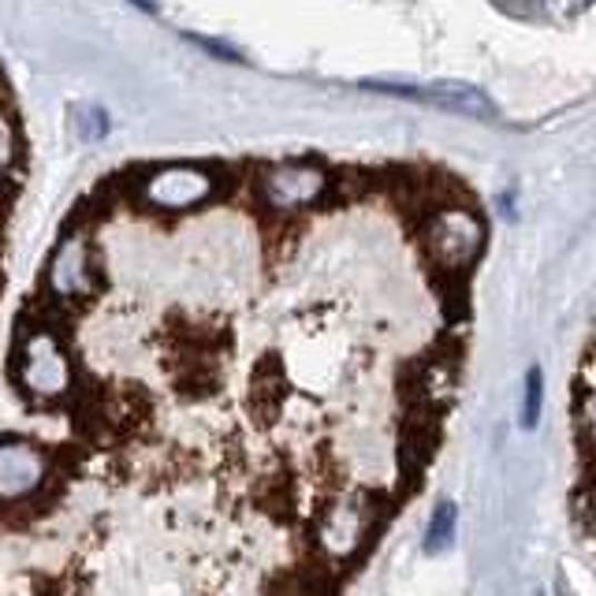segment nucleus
<instances>
[{"label": "nucleus", "instance_id": "1", "mask_svg": "<svg viewBox=\"0 0 596 596\" xmlns=\"http://www.w3.org/2000/svg\"><path fill=\"white\" fill-rule=\"evenodd\" d=\"M570 522L596 559V339L585 347L570 377Z\"/></svg>", "mask_w": 596, "mask_h": 596}, {"label": "nucleus", "instance_id": "2", "mask_svg": "<svg viewBox=\"0 0 596 596\" xmlns=\"http://www.w3.org/2000/svg\"><path fill=\"white\" fill-rule=\"evenodd\" d=\"M12 372H16L19 391L38 403H52V399L68 396V388H71L68 350H63L60 336L52 332V328H34L30 336L19 339Z\"/></svg>", "mask_w": 596, "mask_h": 596}, {"label": "nucleus", "instance_id": "3", "mask_svg": "<svg viewBox=\"0 0 596 596\" xmlns=\"http://www.w3.org/2000/svg\"><path fill=\"white\" fill-rule=\"evenodd\" d=\"M212 176L198 165H168L138 183V195L157 212H187L212 195Z\"/></svg>", "mask_w": 596, "mask_h": 596}, {"label": "nucleus", "instance_id": "4", "mask_svg": "<svg viewBox=\"0 0 596 596\" xmlns=\"http://www.w3.org/2000/svg\"><path fill=\"white\" fill-rule=\"evenodd\" d=\"M49 477L46 447L23 436H0V499L34 496Z\"/></svg>", "mask_w": 596, "mask_h": 596}, {"label": "nucleus", "instance_id": "5", "mask_svg": "<svg viewBox=\"0 0 596 596\" xmlns=\"http://www.w3.org/2000/svg\"><path fill=\"white\" fill-rule=\"evenodd\" d=\"M325 190V172L314 165H276L261 179V195L276 212L306 209Z\"/></svg>", "mask_w": 596, "mask_h": 596}, {"label": "nucleus", "instance_id": "6", "mask_svg": "<svg viewBox=\"0 0 596 596\" xmlns=\"http://www.w3.org/2000/svg\"><path fill=\"white\" fill-rule=\"evenodd\" d=\"M93 272H98V261H93L90 247L82 242V236L74 231L57 247L49 265V291L60 298V302H74V298L90 295Z\"/></svg>", "mask_w": 596, "mask_h": 596}, {"label": "nucleus", "instance_id": "7", "mask_svg": "<svg viewBox=\"0 0 596 596\" xmlns=\"http://www.w3.org/2000/svg\"><path fill=\"white\" fill-rule=\"evenodd\" d=\"M418 101H433L447 112L466 116V120H485V123L499 120V109L493 105V98H488L481 87H474V82H459V79L429 82V87H418Z\"/></svg>", "mask_w": 596, "mask_h": 596}, {"label": "nucleus", "instance_id": "8", "mask_svg": "<svg viewBox=\"0 0 596 596\" xmlns=\"http://www.w3.org/2000/svg\"><path fill=\"white\" fill-rule=\"evenodd\" d=\"M455 522H459V515H455V504H451V499H440L436 510H433V526H429V537H425V552H444L447 545H451Z\"/></svg>", "mask_w": 596, "mask_h": 596}, {"label": "nucleus", "instance_id": "9", "mask_svg": "<svg viewBox=\"0 0 596 596\" xmlns=\"http://www.w3.org/2000/svg\"><path fill=\"white\" fill-rule=\"evenodd\" d=\"M537 414H540V369H529V377H526V414H522V421L537 425Z\"/></svg>", "mask_w": 596, "mask_h": 596}, {"label": "nucleus", "instance_id": "10", "mask_svg": "<svg viewBox=\"0 0 596 596\" xmlns=\"http://www.w3.org/2000/svg\"><path fill=\"white\" fill-rule=\"evenodd\" d=\"M195 46H201L209 52V57H220V60H231V63H239L242 60V52L239 49H231V46H224V41H209V38H201V34H187Z\"/></svg>", "mask_w": 596, "mask_h": 596}, {"label": "nucleus", "instance_id": "11", "mask_svg": "<svg viewBox=\"0 0 596 596\" xmlns=\"http://www.w3.org/2000/svg\"><path fill=\"white\" fill-rule=\"evenodd\" d=\"M131 4H135V8H142V12H157L153 0H131Z\"/></svg>", "mask_w": 596, "mask_h": 596}]
</instances>
